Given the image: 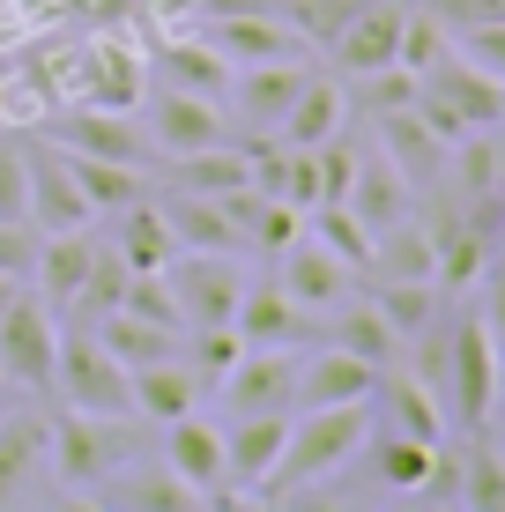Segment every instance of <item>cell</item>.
<instances>
[{"mask_svg": "<svg viewBox=\"0 0 505 512\" xmlns=\"http://www.w3.org/2000/svg\"><path fill=\"white\" fill-rule=\"evenodd\" d=\"M208 141H223V104L216 97L156 90V104H149V149L156 156H194Z\"/></svg>", "mask_w": 505, "mask_h": 512, "instance_id": "cell-18", "label": "cell"}, {"mask_svg": "<svg viewBox=\"0 0 505 512\" xmlns=\"http://www.w3.org/2000/svg\"><path fill=\"white\" fill-rule=\"evenodd\" d=\"M275 8H283V23L298 30L312 52H327V45L342 38V23H350V15L364 8V0H275Z\"/></svg>", "mask_w": 505, "mask_h": 512, "instance_id": "cell-39", "label": "cell"}, {"mask_svg": "<svg viewBox=\"0 0 505 512\" xmlns=\"http://www.w3.org/2000/svg\"><path fill=\"white\" fill-rule=\"evenodd\" d=\"M372 401H335V409H298L290 416V438H283V461L268 468V483L253 490V498H298L305 483H327V475H342L364 453V438H372Z\"/></svg>", "mask_w": 505, "mask_h": 512, "instance_id": "cell-1", "label": "cell"}, {"mask_svg": "<svg viewBox=\"0 0 505 512\" xmlns=\"http://www.w3.org/2000/svg\"><path fill=\"white\" fill-rule=\"evenodd\" d=\"M127 282H134V268L119 260V245H97L90 275H82V297H75L67 320H104V312H119V305H127Z\"/></svg>", "mask_w": 505, "mask_h": 512, "instance_id": "cell-35", "label": "cell"}, {"mask_svg": "<svg viewBox=\"0 0 505 512\" xmlns=\"http://www.w3.org/2000/svg\"><path fill=\"white\" fill-rule=\"evenodd\" d=\"M446 45H454V30H446L424 0H409V15H402V67H409V75H424Z\"/></svg>", "mask_w": 505, "mask_h": 512, "instance_id": "cell-41", "label": "cell"}, {"mask_svg": "<svg viewBox=\"0 0 505 512\" xmlns=\"http://www.w3.org/2000/svg\"><path fill=\"white\" fill-rule=\"evenodd\" d=\"M446 149H454V141L431 134L424 119H416V104H402V112H379V156H387V164L409 179V193H431V186L446 179Z\"/></svg>", "mask_w": 505, "mask_h": 512, "instance_id": "cell-16", "label": "cell"}, {"mask_svg": "<svg viewBox=\"0 0 505 512\" xmlns=\"http://www.w3.org/2000/svg\"><path fill=\"white\" fill-rule=\"evenodd\" d=\"M52 141H60V149H82V156H112V164H142V171H149V156H156L149 134L134 127L127 112H112V104H82V112H67Z\"/></svg>", "mask_w": 505, "mask_h": 512, "instance_id": "cell-19", "label": "cell"}, {"mask_svg": "<svg viewBox=\"0 0 505 512\" xmlns=\"http://www.w3.org/2000/svg\"><path fill=\"white\" fill-rule=\"evenodd\" d=\"M409 498H424V505H461V446H431V461H424V483L409 490Z\"/></svg>", "mask_w": 505, "mask_h": 512, "instance_id": "cell-43", "label": "cell"}, {"mask_svg": "<svg viewBox=\"0 0 505 512\" xmlns=\"http://www.w3.org/2000/svg\"><path fill=\"white\" fill-rule=\"evenodd\" d=\"M372 416L387 423V431H402V438H424V446H439V438H446V401H439V386L416 379L409 364H379V379H372Z\"/></svg>", "mask_w": 505, "mask_h": 512, "instance_id": "cell-11", "label": "cell"}, {"mask_svg": "<svg viewBox=\"0 0 505 512\" xmlns=\"http://www.w3.org/2000/svg\"><path fill=\"white\" fill-rule=\"evenodd\" d=\"M23 164H30V231H90V201H82V186H75V171H67V156H60V141H30L23 149Z\"/></svg>", "mask_w": 505, "mask_h": 512, "instance_id": "cell-10", "label": "cell"}, {"mask_svg": "<svg viewBox=\"0 0 505 512\" xmlns=\"http://www.w3.org/2000/svg\"><path fill=\"white\" fill-rule=\"evenodd\" d=\"M82 327H90L127 372H134V364H156V357H179V327L142 320V312H104V320H82Z\"/></svg>", "mask_w": 505, "mask_h": 512, "instance_id": "cell-33", "label": "cell"}, {"mask_svg": "<svg viewBox=\"0 0 505 512\" xmlns=\"http://www.w3.org/2000/svg\"><path fill=\"white\" fill-rule=\"evenodd\" d=\"M52 357H60V312L38 290H23L0 320V386L23 394H52Z\"/></svg>", "mask_w": 505, "mask_h": 512, "instance_id": "cell-4", "label": "cell"}, {"mask_svg": "<svg viewBox=\"0 0 505 512\" xmlns=\"http://www.w3.org/2000/svg\"><path fill=\"white\" fill-rule=\"evenodd\" d=\"M171 297H179V320L186 327H231L238 297H246V268L231 253H179L164 268Z\"/></svg>", "mask_w": 505, "mask_h": 512, "instance_id": "cell-6", "label": "cell"}, {"mask_svg": "<svg viewBox=\"0 0 505 512\" xmlns=\"http://www.w3.org/2000/svg\"><path fill=\"white\" fill-rule=\"evenodd\" d=\"M461 505L468 512H505V453L491 438L461 446Z\"/></svg>", "mask_w": 505, "mask_h": 512, "instance_id": "cell-37", "label": "cell"}, {"mask_svg": "<svg viewBox=\"0 0 505 512\" xmlns=\"http://www.w3.org/2000/svg\"><path fill=\"white\" fill-rule=\"evenodd\" d=\"M468 290H476V305H468V312L491 327V342H505V253H491V268L468 282Z\"/></svg>", "mask_w": 505, "mask_h": 512, "instance_id": "cell-46", "label": "cell"}, {"mask_svg": "<svg viewBox=\"0 0 505 512\" xmlns=\"http://www.w3.org/2000/svg\"><path fill=\"white\" fill-rule=\"evenodd\" d=\"M320 320H327V342L350 349V357H364V364H394V357H402V342H394L387 312H379L372 297H342V305L320 312Z\"/></svg>", "mask_w": 505, "mask_h": 512, "instance_id": "cell-29", "label": "cell"}, {"mask_svg": "<svg viewBox=\"0 0 505 512\" xmlns=\"http://www.w3.org/2000/svg\"><path fill=\"white\" fill-rule=\"evenodd\" d=\"M483 438L505 453V386H498V401H491V423H483Z\"/></svg>", "mask_w": 505, "mask_h": 512, "instance_id": "cell-48", "label": "cell"}, {"mask_svg": "<svg viewBox=\"0 0 505 512\" xmlns=\"http://www.w3.org/2000/svg\"><path fill=\"white\" fill-rule=\"evenodd\" d=\"M127 379H134V416H149V423H171V416H186V409H201V401H208V379L186 357L134 364Z\"/></svg>", "mask_w": 505, "mask_h": 512, "instance_id": "cell-22", "label": "cell"}, {"mask_svg": "<svg viewBox=\"0 0 505 512\" xmlns=\"http://www.w3.org/2000/svg\"><path fill=\"white\" fill-rule=\"evenodd\" d=\"M305 231V208H290V201H260V216H253V231H246V245H260V253H283L290 238Z\"/></svg>", "mask_w": 505, "mask_h": 512, "instance_id": "cell-44", "label": "cell"}, {"mask_svg": "<svg viewBox=\"0 0 505 512\" xmlns=\"http://www.w3.org/2000/svg\"><path fill=\"white\" fill-rule=\"evenodd\" d=\"M312 67L305 60H260V67H231V82H223V119H238L246 134H268L283 127L290 97L305 90Z\"/></svg>", "mask_w": 505, "mask_h": 512, "instance_id": "cell-7", "label": "cell"}, {"mask_svg": "<svg viewBox=\"0 0 505 512\" xmlns=\"http://www.w3.org/2000/svg\"><path fill=\"white\" fill-rule=\"evenodd\" d=\"M0 223H30V164L23 141H8V127H0Z\"/></svg>", "mask_w": 505, "mask_h": 512, "instance_id": "cell-42", "label": "cell"}, {"mask_svg": "<svg viewBox=\"0 0 505 512\" xmlns=\"http://www.w3.org/2000/svg\"><path fill=\"white\" fill-rule=\"evenodd\" d=\"M52 394H60V409H75V416H127L134 423V379H127V364H119L90 327H67L60 334Z\"/></svg>", "mask_w": 505, "mask_h": 512, "instance_id": "cell-2", "label": "cell"}, {"mask_svg": "<svg viewBox=\"0 0 505 512\" xmlns=\"http://www.w3.org/2000/svg\"><path fill=\"white\" fill-rule=\"evenodd\" d=\"M97 490H104V505H127V512H194L201 505L194 483H179L171 468H134V461H119Z\"/></svg>", "mask_w": 505, "mask_h": 512, "instance_id": "cell-25", "label": "cell"}, {"mask_svg": "<svg viewBox=\"0 0 505 512\" xmlns=\"http://www.w3.org/2000/svg\"><path fill=\"white\" fill-rule=\"evenodd\" d=\"M364 446H372V475L387 490H416V483H424V461H431L424 438H402V431H379V423H372Z\"/></svg>", "mask_w": 505, "mask_h": 512, "instance_id": "cell-38", "label": "cell"}, {"mask_svg": "<svg viewBox=\"0 0 505 512\" xmlns=\"http://www.w3.org/2000/svg\"><path fill=\"white\" fill-rule=\"evenodd\" d=\"M372 379L379 364L350 357V349H312V357H298V386H290V409H335V401H372Z\"/></svg>", "mask_w": 505, "mask_h": 512, "instance_id": "cell-15", "label": "cell"}, {"mask_svg": "<svg viewBox=\"0 0 505 512\" xmlns=\"http://www.w3.org/2000/svg\"><path fill=\"white\" fill-rule=\"evenodd\" d=\"M439 282H379L372 290V305L387 312V327H394V342H409V334H424L431 320H439Z\"/></svg>", "mask_w": 505, "mask_h": 512, "instance_id": "cell-36", "label": "cell"}, {"mask_svg": "<svg viewBox=\"0 0 505 512\" xmlns=\"http://www.w3.org/2000/svg\"><path fill=\"white\" fill-rule=\"evenodd\" d=\"M171 179H179L186 193H238V186H253V164H246V149L238 141H208V149L194 156H171Z\"/></svg>", "mask_w": 505, "mask_h": 512, "instance_id": "cell-34", "label": "cell"}, {"mask_svg": "<svg viewBox=\"0 0 505 512\" xmlns=\"http://www.w3.org/2000/svg\"><path fill=\"white\" fill-rule=\"evenodd\" d=\"M156 208H164V223H171V238H179V253H246V245H238V231H231V216H223L208 193L171 186Z\"/></svg>", "mask_w": 505, "mask_h": 512, "instance_id": "cell-26", "label": "cell"}, {"mask_svg": "<svg viewBox=\"0 0 505 512\" xmlns=\"http://www.w3.org/2000/svg\"><path fill=\"white\" fill-rule=\"evenodd\" d=\"M342 208H350L364 231H387L394 216H409V179H402V171H394L379 149H364L357 171H350V193H342Z\"/></svg>", "mask_w": 505, "mask_h": 512, "instance_id": "cell-24", "label": "cell"}, {"mask_svg": "<svg viewBox=\"0 0 505 512\" xmlns=\"http://www.w3.org/2000/svg\"><path fill=\"white\" fill-rule=\"evenodd\" d=\"M305 327H312V312L283 282H246V297H238V312H231V334L246 349H298Z\"/></svg>", "mask_w": 505, "mask_h": 512, "instance_id": "cell-17", "label": "cell"}, {"mask_svg": "<svg viewBox=\"0 0 505 512\" xmlns=\"http://www.w3.org/2000/svg\"><path fill=\"white\" fill-rule=\"evenodd\" d=\"M275 282H283V290L298 297V305L312 312V320H320V312H335L342 297H350L357 268H350V260H335L320 238H305V231H298V238L283 245V268H275Z\"/></svg>", "mask_w": 505, "mask_h": 512, "instance_id": "cell-13", "label": "cell"}, {"mask_svg": "<svg viewBox=\"0 0 505 512\" xmlns=\"http://www.w3.org/2000/svg\"><path fill=\"white\" fill-rule=\"evenodd\" d=\"M283 438H290V409H246L223 423V475L238 490H260L268 468L283 461Z\"/></svg>", "mask_w": 505, "mask_h": 512, "instance_id": "cell-14", "label": "cell"}, {"mask_svg": "<svg viewBox=\"0 0 505 512\" xmlns=\"http://www.w3.org/2000/svg\"><path fill=\"white\" fill-rule=\"evenodd\" d=\"M156 75H164V90H186V97H216L223 104V82H231V60H223L216 45L201 38H164L156 45Z\"/></svg>", "mask_w": 505, "mask_h": 512, "instance_id": "cell-27", "label": "cell"}, {"mask_svg": "<svg viewBox=\"0 0 505 512\" xmlns=\"http://www.w3.org/2000/svg\"><path fill=\"white\" fill-rule=\"evenodd\" d=\"M431 260H439L431 223L424 216H394L387 231H372V260H364V275H372V282H431Z\"/></svg>", "mask_w": 505, "mask_h": 512, "instance_id": "cell-23", "label": "cell"}, {"mask_svg": "<svg viewBox=\"0 0 505 512\" xmlns=\"http://www.w3.org/2000/svg\"><path fill=\"white\" fill-rule=\"evenodd\" d=\"M119 260H127L134 275H164L171 260H179V238H171V223H164V208L156 201H127L119 208Z\"/></svg>", "mask_w": 505, "mask_h": 512, "instance_id": "cell-31", "label": "cell"}, {"mask_svg": "<svg viewBox=\"0 0 505 512\" xmlns=\"http://www.w3.org/2000/svg\"><path fill=\"white\" fill-rule=\"evenodd\" d=\"M38 475H52V423L0 416V505H23Z\"/></svg>", "mask_w": 505, "mask_h": 512, "instance_id": "cell-21", "label": "cell"}, {"mask_svg": "<svg viewBox=\"0 0 505 512\" xmlns=\"http://www.w3.org/2000/svg\"><path fill=\"white\" fill-rule=\"evenodd\" d=\"M283 201L290 208H320V149H290V164H283Z\"/></svg>", "mask_w": 505, "mask_h": 512, "instance_id": "cell-47", "label": "cell"}, {"mask_svg": "<svg viewBox=\"0 0 505 512\" xmlns=\"http://www.w3.org/2000/svg\"><path fill=\"white\" fill-rule=\"evenodd\" d=\"M127 461V416H75L52 423V475L67 490H97L104 475Z\"/></svg>", "mask_w": 505, "mask_h": 512, "instance_id": "cell-5", "label": "cell"}, {"mask_svg": "<svg viewBox=\"0 0 505 512\" xmlns=\"http://www.w3.org/2000/svg\"><path fill=\"white\" fill-rule=\"evenodd\" d=\"M312 238H320L335 260H350L357 275H364V260H372V231H364L342 201H320V208H312Z\"/></svg>", "mask_w": 505, "mask_h": 512, "instance_id": "cell-40", "label": "cell"}, {"mask_svg": "<svg viewBox=\"0 0 505 512\" xmlns=\"http://www.w3.org/2000/svg\"><path fill=\"white\" fill-rule=\"evenodd\" d=\"M142 97V52L104 38L82 52V104H112V112H127V104Z\"/></svg>", "mask_w": 505, "mask_h": 512, "instance_id": "cell-30", "label": "cell"}, {"mask_svg": "<svg viewBox=\"0 0 505 512\" xmlns=\"http://www.w3.org/2000/svg\"><path fill=\"white\" fill-rule=\"evenodd\" d=\"M15 297H23V275H8V268H0V320H8V305H15Z\"/></svg>", "mask_w": 505, "mask_h": 512, "instance_id": "cell-49", "label": "cell"}, {"mask_svg": "<svg viewBox=\"0 0 505 512\" xmlns=\"http://www.w3.org/2000/svg\"><path fill=\"white\" fill-rule=\"evenodd\" d=\"M342 119H350V97H342V82L335 75H305V90L290 97V112H283V134L290 149H320L327 134H342Z\"/></svg>", "mask_w": 505, "mask_h": 512, "instance_id": "cell-28", "label": "cell"}, {"mask_svg": "<svg viewBox=\"0 0 505 512\" xmlns=\"http://www.w3.org/2000/svg\"><path fill=\"white\" fill-rule=\"evenodd\" d=\"M60 156H67V171H75L90 216H119L127 201H142V193H149L142 164H112V156H82V149H60Z\"/></svg>", "mask_w": 505, "mask_h": 512, "instance_id": "cell-32", "label": "cell"}, {"mask_svg": "<svg viewBox=\"0 0 505 512\" xmlns=\"http://www.w3.org/2000/svg\"><path fill=\"white\" fill-rule=\"evenodd\" d=\"M290 386H298V349H238L231 372L216 379V401L231 416H246V409H290Z\"/></svg>", "mask_w": 505, "mask_h": 512, "instance_id": "cell-12", "label": "cell"}, {"mask_svg": "<svg viewBox=\"0 0 505 512\" xmlns=\"http://www.w3.org/2000/svg\"><path fill=\"white\" fill-rule=\"evenodd\" d=\"M454 52H468V60H476L483 75H498V82H505V15H491V23H468V30H454Z\"/></svg>", "mask_w": 505, "mask_h": 512, "instance_id": "cell-45", "label": "cell"}, {"mask_svg": "<svg viewBox=\"0 0 505 512\" xmlns=\"http://www.w3.org/2000/svg\"><path fill=\"white\" fill-rule=\"evenodd\" d=\"M90 253H97V238L90 231H45L38 238V253H30V282H38V297L52 312H75V297H82V275H90Z\"/></svg>", "mask_w": 505, "mask_h": 512, "instance_id": "cell-20", "label": "cell"}, {"mask_svg": "<svg viewBox=\"0 0 505 512\" xmlns=\"http://www.w3.org/2000/svg\"><path fill=\"white\" fill-rule=\"evenodd\" d=\"M402 15H409V0H364L350 23H342V38L327 45L335 75L342 82H364V75H379V67L402 60Z\"/></svg>", "mask_w": 505, "mask_h": 512, "instance_id": "cell-9", "label": "cell"}, {"mask_svg": "<svg viewBox=\"0 0 505 512\" xmlns=\"http://www.w3.org/2000/svg\"><path fill=\"white\" fill-rule=\"evenodd\" d=\"M164 468L179 475V483L201 490V505H231V475H223V423L186 409L164 423Z\"/></svg>", "mask_w": 505, "mask_h": 512, "instance_id": "cell-8", "label": "cell"}, {"mask_svg": "<svg viewBox=\"0 0 505 512\" xmlns=\"http://www.w3.org/2000/svg\"><path fill=\"white\" fill-rule=\"evenodd\" d=\"M498 342H491V327L476 320V312H461L454 320V342H446V372H439V401H446V416L461 423V431H483L491 423V401H498Z\"/></svg>", "mask_w": 505, "mask_h": 512, "instance_id": "cell-3", "label": "cell"}]
</instances>
